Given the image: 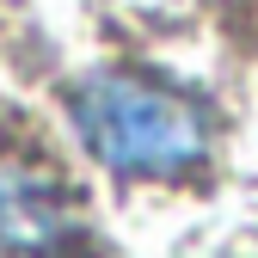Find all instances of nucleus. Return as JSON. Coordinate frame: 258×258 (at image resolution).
Returning <instances> with one entry per match:
<instances>
[{"mask_svg": "<svg viewBox=\"0 0 258 258\" xmlns=\"http://www.w3.org/2000/svg\"><path fill=\"white\" fill-rule=\"evenodd\" d=\"M74 129L80 142L117 172L172 178L209 154V117L184 92L142 80V74H92L74 86Z\"/></svg>", "mask_w": 258, "mask_h": 258, "instance_id": "1", "label": "nucleus"}, {"mask_svg": "<svg viewBox=\"0 0 258 258\" xmlns=\"http://www.w3.org/2000/svg\"><path fill=\"white\" fill-rule=\"evenodd\" d=\"M68 234H74L68 190L43 172L0 166V258H43L68 246Z\"/></svg>", "mask_w": 258, "mask_h": 258, "instance_id": "2", "label": "nucleus"}]
</instances>
